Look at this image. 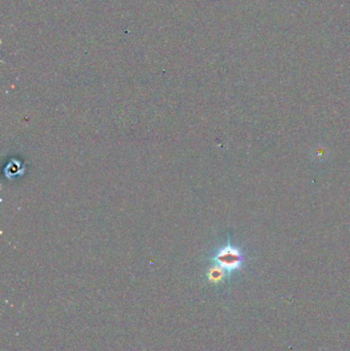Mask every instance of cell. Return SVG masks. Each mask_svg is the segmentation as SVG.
I'll return each instance as SVG.
<instances>
[{
    "instance_id": "cell-1",
    "label": "cell",
    "mask_w": 350,
    "mask_h": 351,
    "mask_svg": "<svg viewBox=\"0 0 350 351\" xmlns=\"http://www.w3.org/2000/svg\"><path fill=\"white\" fill-rule=\"evenodd\" d=\"M216 264L221 268L231 271L238 268L244 260L242 251L231 245H227L218 251L214 258Z\"/></svg>"
}]
</instances>
